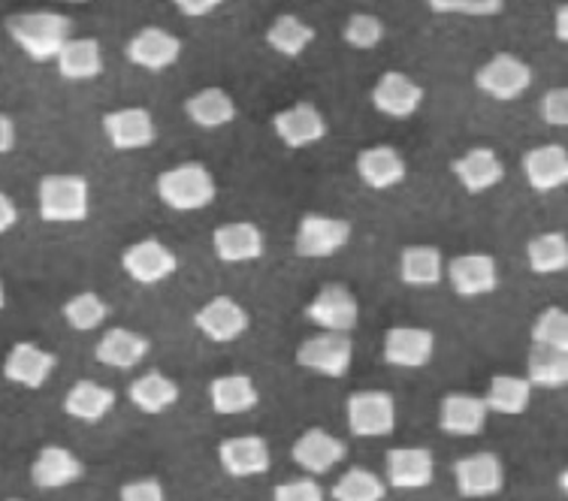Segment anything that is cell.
Wrapping results in <instances>:
<instances>
[{
  "mask_svg": "<svg viewBox=\"0 0 568 501\" xmlns=\"http://www.w3.org/2000/svg\"><path fill=\"white\" fill-rule=\"evenodd\" d=\"M7 33H10L12 43L19 45L31 61L49 64V61H55L58 52L70 40L73 22L67 19L64 12L52 10L16 12V16L7 19Z\"/></svg>",
  "mask_w": 568,
  "mask_h": 501,
  "instance_id": "cell-1",
  "label": "cell"
},
{
  "mask_svg": "<svg viewBox=\"0 0 568 501\" xmlns=\"http://www.w3.org/2000/svg\"><path fill=\"white\" fill-rule=\"evenodd\" d=\"M154 194L161 196V203L173 212H203L215 203L219 185L209 166L200 161H185L158 175Z\"/></svg>",
  "mask_w": 568,
  "mask_h": 501,
  "instance_id": "cell-2",
  "label": "cell"
},
{
  "mask_svg": "<svg viewBox=\"0 0 568 501\" xmlns=\"http://www.w3.org/2000/svg\"><path fill=\"white\" fill-rule=\"evenodd\" d=\"M37 212L45 224H82L91 215V185L85 175H43L37 187Z\"/></svg>",
  "mask_w": 568,
  "mask_h": 501,
  "instance_id": "cell-3",
  "label": "cell"
},
{
  "mask_svg": "<svg viewBox=\"0 0 568 501\" xmlns=\"http://www.w3.org/2000/svg\"><path fill=\"white\" fill-rule=\"evenodd\" d=\"M351 236H354V227H351L348 218L308 212L296 224L294 250L303 260H327V257H336L339 250L348 248Z\"/></svg>",
  "mask_w": 568,
  "mask_h": 501,
  "instance_id": "cell-4",
  "label": "cell"
},
{
  "mask_svg": "<svg viewBox=\"0 0 568 501\" xmlns=\"http://www.w3.org/2000/svg\"><path fill=\"white\" fill-rule=\"evenodd\" d=\"M475 88L481 91L484 98L496 100V103H511V100L524 98L526 91L532 88V67L526 64L524 58L511 55V52H499L487 64L478 67Z\"/></svg>",
  "mask_w": 568,
  "mask_h": 501,
  "instance_id": "cell-5",
  "label": "cell"
},
{
  "mask_svg": "<svg viewBox=\"0 0 568 501\" xmlns=\"http://www.w3.org/2000/svg\"><path fill=\"white\" fill-rule=\"evenodd\" d=\"M345 420L354 438H387L396 432V399L384 390H363L348 396Z\"/></svg>",
  "mask_w": 568,
  "mask_h": 501,
  "instance_id": "cell-6",
  "label": "cell"
},
{
  "mask_svg": "<svg viewBox=\"0 0 568 501\" xmlns=\"http://www.w3.org/2000/svg\"><path fill=\"white\" fill-rule=\"evenodd\" d=\"M445 278L459 299H481L499 290V263L487 250H469L445 260Z\"/></svg>",
  "mask_w": 568,
  "mask_h": 501,
  "instance_id": "cell-7",
  "label": "cell"
},
{
  "mask_svg": "<svg viewBox=\"0 0 568 501\" xmlns=\"http://www.w3.org/2000/svg\"><path fill=\"white\" fill-rule=\"evenodd\" d=\"M294 360L300 369L315 371L321 378H345L354 360V341L345 333H317L296 348Z\"/></svg>",
  "mask_w": 568,
  "mask_h": 501,
  "instance_id": "cell-8",
  "label": "cell"
},
{
  "mask_svg": "<svg viewBox=\"0 0 568 501\" xmlns=\"http://www.w3.org/2000/svg\"><path fill=\"white\" fill-rule=\"evenodd\" d=\"M121 269L133 284L154 287V284L173 278L179 269V257L161 239H140L121 250Z\"/></svg>",
  "mask_w": 568,
  "mask_h": 501,
  "instance_id": "cell-9",
  "label": "cell"
},
{
  "mask_svg": "<svg viewBox=\"0 0 568 501\" xmlns=\"http://www.w3.org/2000/svg\"><path fill=\"white\" fill-rule=\"evenodd\" d=\"M308 324H315L324 333H345L351 336L361 324V303L345 284H327L315 294L306 306Z\"/></svg>",
  "mask_w": 568,
  "mask_h": 501,
  "instance_id": "cell-10",
  "label": "cell"
},
{
  "mask_svg": "<svg viewBox=\"0 0 568 501\" xmlns=\"http://www.w3.org/2000/svg\"><path fill=\"white\" fill-rule=\"evenodd\" d=\"M194 327L203 338L215 341V345H230L248 333L252 327V315L248 308L236 303L233 296H212L209 303L194 311Z\"/></svg>",
  "mask_w": 568,
  "mask_h": 501,
  "instance_id": "cell-11",
  "label": "cell"
},
{
  "mask_svg": "<svg viewBox=\"0 0 568 501\" xmlns=\"http://www.w3.org/2000/svg\"><path fill=\"white\" fill-rule=\"evenodd\" d=\"M454 483L463 499H493L505 487L503 459L490 450H478L454 462Z\"/></svg>",
  "mask_w": 568,
  "mask_h": 501,
  "instance_id": "cell-12",
  "label": "cell"
},
{
  "mask_svg": "<svg viewBox=\"0 0 568 501\" xmlns=\"http://www.w3.org/2000/svg\"><path fill=\"white\" fill-rule=\"evenodd\" d=\"M436 480V457L426 447H390L384 457V483L399 492L426 490Z\"/></svg>",
  "mask_w": 568,
  "mask_h": 501,
  "instance_id": "cell-13",
  "label": "cell"
},
{
  "mask_svg": "<svg viewBox=\"0 0 568 501\" xmlns=\"http://www.w3.org/2000/svg\"><path fill=\"white\" fill-rule=\"evenodd\" d=\"M103 136L115 152H142L158 140V124L145 106H124L103 115Z\"/></svg>",
  "mask_w": 568,
  "mask_h": 501,
  "instance_id": "cell-14",
  "label": "cell"
},
{
  "mask_svg": "<svg viewBox=\"0 0 568 501\" xmlns=\"http://www.w3.org/2000/svg\"><path fill=\"white\" fill-rule=\"evenodd\" d=\"M212 254L230 266H245L266 254V236L252 221H230L212 229Z\"/></svg>",
  "mask_w": 568,
  "mask_h": 501,
  "instance_id": "cell-15",
  "label": "cell"
},
{
  "mask_svg": "<svg viewBox=\"0 0 568 501\" xmlns=\"http://www.w3.org/2000/svg\"><path fill=\"white\" fill-rule=\"evenodd\" d=\"M182 55V40L164 28H142L124 45V58L145 73H164Z\"/></svg>",
  "mask_w": 568,
  "mask_h": 501,
  "instance_id": "cell-16",
  "label": "cell"
},
{
  "mask_svg": "<svg viewBox=\"0 0 568 501\" xmlns=\"http://www.w3.org/2000/svg\"><path fill=\"white\" fill-rule=\"evenodd\" d=\"M382 354L394 369H424L436 354V336L424 327H390L384 333Z\"/></svg>",
  "mask_w": 568,
  "mask_h": 501,
  "instance_id": "cell-17",
  "label": "cell"
},
{
  "mask_svg": "<svg viewBox=\"0 0 568 501\" xmlns=\"http://www.w3.org/2000/svg\"><path fill=\"white\" fill-rule=\"evenodd\" d=\"M490 408L484 402V396L471 392H448L438 402V429L445 436L454 438H475L487 429Z\"/></svg>",
  "mask_w": 568,
  "mask_h": 501,
  "instance_id": "cell-18",
  "label": "cell"
},
{
  "mask_svg": "<svg viewBox=\"0 0 568 501\" xmlns=\"http://www.w3.org/2000/svg\"><path fill=\"white\" fill-rule=\"evenodd\" d=\"M58 366V357L52 350L40 348L33 341H16L3 360V378L24 390H40Z\"/></svg>",
  "mask_w": 568,
  "mask_h": 501,
  "instance_id": "cell-19",
  "label": "cell"
},
{
  "mask_svg": "<svg viewBox=\"0 0 568 501\" xmlns=\"http://www.w3.org/2000/svg\"><path fill=\"white\" fill-rule=\"evenodd\" d=\"M219 466L227 478H257L270 471L273 453L261 436H233L219 444Z\"/></svg>",
  "mask_w": 568,
  "mask_h": 501,
  "instance_id": "cell-20",
  "label": "cell"
},
{
  "mask_svg": "<svg viewBox=\"0 0 568 501\" xmlns=\"http://www.w3.org/2000/svg\"><path fill=\"white\" fill-rule=\"evenodd\" d=\"M450 173L459 182V187L471 196L490 194L493 187H499L505 182L503 157L487 145H478V149L459 154L457 161L450 164Z\"/></svg>",
  "mask_w": 568,
  "mask_h": 501,
  "instance_id": "cell-21",
  "label": "cell"
},
{
  "mask_svg": "<svg viewBox=\"0 0 568 501\" xmlns=\"http://www.w3.org/2000/svg\"><path fill=\"white\" fill-rule=\"evenodd\" d=\"M348 457V444L342 438L329 436L327 429H306L291 447V459L296 469L306 474H327Z\"/></svg>",
  "mask_w": 568,
  "mask_h": 501,
  "instance_id": "cell-22",
  "label": "cell"
},
{
  "mask_svg": "<svg viewBox=\"0 0 568 501\" xmlns=\"http://www.w3.org/2000/svg\"><path fill=\"white\" fill-rule=\"evenodd\" d=\"M424 103V88L415 79L405 76L399 70H387L372 88V106L387 119L405 121L412 119Z\"/></svg>",
  "mask_w": 568,
  "mask_h": 501,
  "instance_id": "cell-23",
  "label": "cell"
},
{
  "mask_svg": "<svg viewBox=\"0 0 568 501\" xmlns=\"http://www.w3.org/2000/svg\"><path fill=\"white\" fill-rule=\"evenodd\" d=\"M275 136L287 145V149H308L317 145L329 133L324 112L317 110L315 103H294L291 110H282L273 119Z\"/></svg>",
  "mask_w": 568,
  "mask_h": 501,
  "instance_id": "cell-24",
  "label": "cell"
},
{
  "mask_svg": "<svg viewBox=\"0 0 568 501\" xmlns=\"http://www.w3.org/2000/svg\"><path fill=\"white\" fill-rule=\"evenodd\" d=\"M524 178L536 194H554L568 182V152L559 142L536 145L524 154Z\"/></svg>",
  "mask_w": 568,
  "mask_h": 501,
  "instance_id": "cell-25",
  "label": "cell"
},
{
  "mask_svg": "<svg viewBox=\"0 0 568 501\" xmlns=\"http://www.w3.org/2000/svg\"><path fill=\"white\" fill-rule=\"evenodd\" d=\"M85 478L82 459L61 444L43 447L31 466V483L37 490H64Z\"/></svg>",
  "mask_w": 568,
  "mask_h": 501,
  "instance_id": "cell-26",
  "label": "cell"
},
{
  "mask_svg": "<svg viewBox=\"0 0 568 501\" xmlns=\"http://www.w3.org/2000/svg\"><path fill=\"white\" fill-rule=\"evenodd\" d=\"M149 350H152V341L142 333H133L128 327H110L94 345V360L106 369L131 371L149 357Z\"/></svg>",
  "mask_w": 568,
  "mask_h": 501,
  "instance_id": "cell-27",
  "label": "cell"
},
{
  "mask_svg": "<svg viewBox=\"0 0 568 501\" xmlns=\"http://www.w3.org/2000/svg\"><path fill=\"white\" fill-rule=\"evenodd\" d=\"M357 178L369 191H394L405 182L408 164L394 145H369L357 154Z\"/></svg>",
  "mask_w": 568,
  "mask_h": 501,
  "instance_id": "cell-28",
  "label": "cell"
},
{
  "mask_svg": "<svg viewBox=\"0 0 568 501\" xmlns=\"http://www.w3.org/2000/svg\"><path fill=\"white\" fill-rule=\"evenodd\" d=\"M257 402H261V390L252 375L233 371V375H219L209 384V405L221 417L248 415L257 408Z\"/></svg>",
  "mask_w": 568,
  "mask_h": 501,
  "instance_id": "cell-29",
  "label": "cell"
},
{
  "mask_svg": "<svg viewBox=\"0 0 568 501\" xmlns=\"http://www.w3.org/2000/svg\"><path fill=\"white\" fill-rule=\"evenodd\" d=\"M58 76L64 82H94L103 76V49L94 37H70L55 58Z\"/></svg>",
  "mask_w": 568,
  "mask_h": 501,
  "instance_id": "cell-30",
  "label": "cell"
},
{
  "mask_svg": "<svg viewBox=\"0 0 568 501\" xmlns=\"http://www.w3.org/2000/svg\"><path fill=\"white\" fill-rule=\"evenodd\" d=\"M185 115L200 131H221L236 121L240 110H236V100L230 98L224 88H200L197 94L185 100Z\"/></svg>",
  "mask_w": 568,
  "mask_h": 501,
  "instance_id": "cell-31",
  "label": "cell"
},
{
  "mask_svg": "<svg viewBox=\"0 0 568 501\" xmlns=\"http://www.w3.org/2000/svg\"><path fill=\"white\" fill-rule=\"evenodd\" d=\"M115 408V392L100 381H77L64 396V415L79 423H100Z\"/></svg>",
  "mask_w": 568,
  "mask_h": 501,
  "instance_id": "cell-32",
  "label": "cell"
},
{
  "mask_svg": "<svg viewBox=\"0 0 568 501\" xmlns=\"http://www.w3.org/2000/svg\"><path fill=\"white\" fill-rule=\"evenodd\" d=\"M128 399L142 415H166L179 402V384L164 371H145L128 387Z\"/></svg>",
  "mask_w": 568,
  "mask_h": 501,
  "instance_id": "cell-33",
  "label": "cell"
},
{
  "mask_svg": "<svg viewBox=\"0 0 568 501\" xmlns=\"http://www.w3.org/2000/svg\"><path fill=\"white\" fill-rule=\"evenodd\" d=\"M399 282L405 287H436L445 282V254L436 245H408L399 254Z\"/></svg>",
  "mask_w": 568,
  "mask_h": 501,
  "instance_id": "cell-34",
  "label": "cell"
},
{
  "mask_svg": "<svg viewBox=\"0 0 568 501\" xmlns=\"http://www.w3.org/2000/svg\"><path fill=\"white\" fill-rule=\"evenodd\" d=\"M484 402L490 408V415H526L529 405H532V387H529L524 375H496L487 392H484Z\"/></svg>",
  "mask_w": 568,
  "mask_h": 501,
  "instance_id": "cell-35",
  "label": "cell"
},
{
  "mask_svg": "<svg viewBox=\"0 0 568 501\" xmlns=\"http://www.w3.org/2000/svg\"><path fill=\"white\" fill-rule=\"evenodd\" d=\"M526 266L536 275H562L568 269V236L547 229L526 242Z\"/></svg>",
  "mask_w": 568,
  "mask_h": 501,
  "instance_id": "cell-36",
  "label": "cell"
},
{
  "mask_svg": "<svg viewBox=\"0 0 568 501\" xmlns=\"http://www.w3.org/2000/svg\"><path fill=\"white\" fill-rule=\"evenodd\" d=\"M526 381L536 390H562L568 384V350L538 348L532 345L529 357H526Z\"/></svg>",
  "mask_w": 568,
  "mask_h": 501,
  "instance_id": "cell-37",
  "label": "cell"
},
{
  "mask_svg": "<svg viewBox=\"0 0 568 501\" xmlns=\"http://www.w3.org/2000/svg\"><path fill=\"white\" fill-rule=\"evenodd\" d=\"M312 43H315V28L308 22H303L294 12H284V16H278V19L266 28V45L273 49L275 55L300 58Z\"/></svg>",
  "mask_w": 568,
  "mask_h": 501,
  "instance_id": "cell-38",
  "label": "cell"
},
{
  "mask_svg": "<svg viewBox=\"0 0 568 501\" xmlns=\"http://www.w3.org/2000/svg\"><path fill=\"white\" fill-rule=\"evenodd\" d=\"M333 501H384L387 499V483H384L375 471L354 466L342 474L333 490H329Z\"/></svg>",
  "mask_w": 568,
  "mask_h": 501,
  "instance_id": "cell-39",
  "label": "cell"
},
{
  "mask_svg": "<svg viewBox=\"0 0 568 501\" xmlns=\"http://www.w3.org/2000/svg\"><path fill=\"white\" fill-rule=\"evenodd\" d=\"M61 315H64L67 327L77 329V333H94L106 324V317H110V306H106V299L94 290H82V294H73L61 308Z\"/></svg>",
  "mask_w": 568,
  "mask_h": 501,
  "instance_id": "cell-40",
  "label": "cell"
},
{
  "mask_svg": "<svg viewBox=\"0 0 568 501\" xmlns=\"http://www.w3.org/2000/svg\"><path fill=\"white\" fill-rule=\"evenodd\" d=\"M532 345L538 348H554V350H568V315L566 308L547 306L545 311H538L532 320Z\"/></svg>",
  "mask_w": 568,
  "mask_h": 501,
  "instance_id": "cell-41",
  "label": "cell"
},
{
  "mask_svg": "<svg viewBox=\"0 0 568 501\" xmlns=\"http://www.w3.org/2000/svg\"><path fill=\"white\" fill-rule=\"evenodd\" d=\"M384 33V22L378 16H372V12H354L345 28H342V40L351 45V49H357V52H369L375 45H382Z\"/></svg>",
  "mask_w": 568,
  "mask_h": 501,
  "instance_id": "cell-42",
  "label": "cell"
},
{
  "mask_svg": "<svg viewBox=\"0 0 568 501\" xmlns=\"http://www.w3.org/2000/svg\"><path fill=\"white\" fill-rule=\"evenodd\" d=\"M436 16H471V19H493L505 10V0H426Z\"/></svg>",
  "mask_w": 568,
  "mask_h": 501,
  "instance_id": "cell-43",
  "label": "cell"
},
{
  "mask_svg": "<svg viewBox=\"0 0 568 501\" xmlns=\"http://www.w3.org/2000/svg\"><path fill=\"white\" fill-rule=\"evenodd\" d=\"M538 119L545 121L547 127H568V91L566 88H550L538 100Z\"/></svg>",
  "mask_w": 568,
  "mask_h": 501,
  "instance_id": "cell-44",
  "label": "cell"
},
{
  "mask_svg": "<svg viewBox=\"0 0 568 501\" xmlns=\"http://www.w3.org/2000/svg\"><path fill=\"white\" fill-rule=\"evenodd\" d=\"M273 501H327V492L312 478H296L287 483H278L273 492Z\"/></svg>",
  "mask_w": 568,
  "mask_h": 501,
  "instance_id": "cell-45",
  "label": "cell"
},
{
  "mask_svg": "<svg viewBox=\"0 0 568 501\" xmlns=\"http://www.w3.org/2000/svg\"><path fill=\"white\" fill-rule=\"evenodd\" d=\"M119 501H166L164 483L154 478L128 480L119 490Z\"/></svg>",
  "mask_w": 568,
  "mask_h": 501,
  "instance_id": "cell-46",
  "label": "cell"
},
{
  "mask_svg": "<svg viewBox=\"0 0 568 501\" xmlns=\"http://www.w3.org/2000/svg\"><path fill=\"white\" fill-rule=\"evenodd\" d=\"M221 3H224V0H173V7L182 12L185 19H203V16H212V12L219 10Z\"/></svg>",
  "mask_w": 568,
  "mask_h": 501,
  "instance_id": "cell-47",
  "label": "cell"
},
{
  "mask_svg": "<svg viewBox=\"0 0 568 501\" xmlns=\"http://www.w3.org/2000/svg\"><path fill=\"white\" fill-rule=\"evenodd\" d=\"M16 224H19V206L12 203L10 194L0 191V236H7Z\"/></svg>",
  "mask_w": 568,
  "mask_h": 501,
  "instance_id": "cell-48",
  "label": "cell"
},
{
  "mask_svg": "<svg viewBox=\"0 0 568 501\" xmlns=\"http://www.w3.org/2000/svg\"><path fill=\"white\" fill-rule=\"evenodd\" d=\"M16 149V121L10 115H0V154H10Z\"/></svg>",
  "mask_w": 568,
  "mask_h": 501,
  "instance_id": "cell-49",
  "label": "cell"
},
{
  "mask_svg": "<svg viewBox=\"0 0 568 501\" xmlns=\"http://www.w3.org/2000/svg\"><path fill=\"white\" fill-rule=\"evenodd\" d=\"M554 28H557L559 43H568V7L566 3H562V7H557V22H554Z\"/></svg>",
  "mask_w": 568,
  "mask_h": 501,
  "instance_id": "cell-50",
  "label": "cell"
},
{
  "mask_svg": "<svg viewBox=\"0 0 568 501\" xmlns=\"http://www.w3.org/2000/svg\"><path fill=\"white\" fill-rule=\"evenodd\" d=\"M7 308V287H3V282H0V311Z\"/></svg>",
  "mask_w": 568,
  "mask_h": 501,
  "instance_id": "cell-51",
  "label": "cell"
},
{
  "mask_svg": "<svg viewBox=\"0 0 568 501\" xmlns=\"http://www.w3.org/2000/svg\"><path fill=\"white\" fill-rule=\"evenodd\" d=\"M61 3H88V0H61Z\"/></svg>",
  "mask_w": 568,
  "mask_h": 501,
  "instance_id": "cell-52",
  "label": "cell"
},
{
  "mask_svg": "<svg viewBox=\"0 0 568 501\" xmlns=\"http://www.w3.org/2000/svg\"><path fill=\"white\" fill-rule=\"evenodd\" d=\"M10 501H24V499H10Z\"/></svg>",
  "mask_w": 568,
  "mask_h": 501,
  "instance_id": "cell-53",
  "label": "cell"
}]
</instances>
